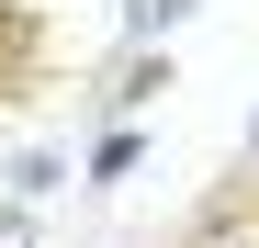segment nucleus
Returning <instances> with one entry per match:
<instances>
[{
    "mask_svg": "<svg viewBox=\"0 0 259 248\" xmlns=\"http://www.w3.org/2000/svg\"><path fill=\"white\" fill-rule=\"evenodd\" d=\"M0 248H34V226H23V215H12V203H0Z\"/></svg>",
    "mask_w": 259,
    "mask_h": 248,
    "instance_id": "f03ea898",
    "label": "nucleus"
},
{
    "mask_svg": "<svg viewBox=\"0 0 259 248\" xmlns=\"http://www.w3.org/2000/svg\"><path fill=\"white\" fill-rule=\"evenodd\" d=\"M181 12H192V0H136L124 23H136V34H158V23H181Z\"/></svg>",
    "mask_w": 259,
    "mask_h": 248,
    "instance_id": "f257e3e1",
    "label": "nucleus"
},
{
    "mask_svg": "<svg viewBox=\"0 0 259 248\" xmlns=\"http://www.w3.org/2000/svg\"><path fill=\"white\" fill-rule=\"evenodd\" d=\"M248 147H259V136H248Z\"/></svg>",
    "mask_w": 259,
    "mask_h": 248,
    "instance_id": "7ed1b4c3",
    "label": "nucleus"
}]
</instances>
